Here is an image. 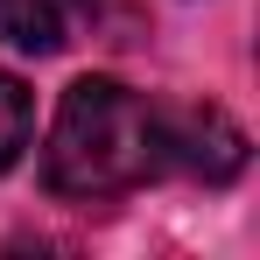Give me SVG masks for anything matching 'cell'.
<instances>
[{"mask_svg": "<svg viewBox=\"0 0 260 260\" xmlns=\"http://www.w3.org/2000/svg\"><path fill=\"white\" fill-rule=\"evenodd\" d=\"M169 169V113L120 78H78L63 91L43 148V183L56 197L106 204Z\"/></svg>", "mask_w": 260, "mask_h": 260, "instance_id": "obj_1", "label": "cell"}, {"mask_svg": "<svg viewBox=\"0 0 260 260\" xmlns=\"http://www.w3.org/2000/svg\"><path fill=\"white\" fill-rule=\"evenodd\" d=\"M28 134H36V99H28V85L14 71H0V176L21 162Z\"/></svg>", "mask_w": 260, "mask_h": 260, "instance_id": "obj_4", "label": "cell"}, {"mask_svg": "<svg viewBox=\"0 0 260 260\" xmlns=\"http://www.w3.org/2000/svg\"><path fill=\"white\" fill-rule=\"evenodd\" d=\"M169 169L204 176V183H232V176L246 169V134L232 127L218 106L169 113Z\"/></svg>", "mask_w": 260, "mask_h": 260, "instance_id": "obj_2", "label": "cell"}, {"mask_svg": "<svg viewBox=\"0 0 260 260\" xmlns=\"http://www.w3.org/2000/svg\"><path fill=\"white\" fill-rule=\"evenodd\" d=\"M99 0H0V43L21 56H56Z\"/></svg>", "mask_w": 260, "mask_h": 260, "instance_id": "obj_3", "label": "cell"}]
</instances>
